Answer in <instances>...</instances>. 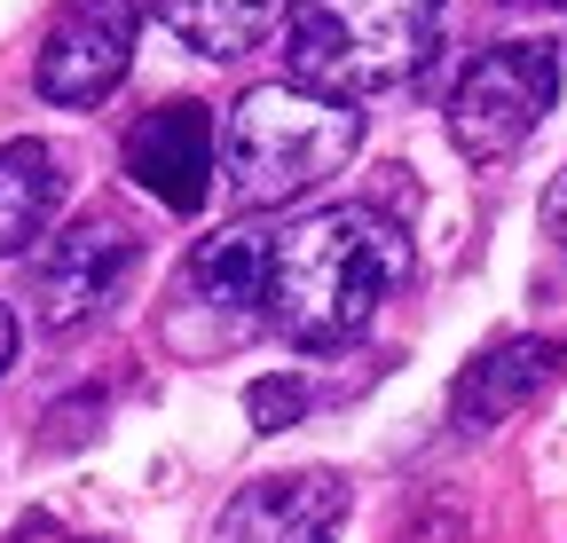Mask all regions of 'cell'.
Wrapping results in <instances>:
<instances>
[{"mask_svg":"<svg viewBox=\"0 0 567 543\" xmlns=\"http://www.w3.org/2000/svg\"><path fill=\"white\" fill-rule=\"evenodd\" d=\"M402 276H410V237L371 206H331L268 237V323L308 355L347 347Z\"/></svg>","mask_w":567,"mask_h":543,"instance_id":"cell-1","label":"cell"},{"mask_svg":"<svg viewBox=\"0 0 567 543\" xmlns=\"http://www.w3.org/2000/svg\"><path fill=\"white\" fill-rule=\"evenodd\" d=\"M245 410H252V426H260V434H284V426L308 410V386H300V378H252Z\"/></svg>","mask_w":567,"mask_h":543,"instance_id":"cell-13","label":"cell"},{"mask_svg":"<svg viewBox=\"0 0 567 543\" xmlns=\"http://www.w3.org/2000/svg\"><path fill=\"white\" fill-rule=\"evenodd\" d=\"M134 260H142V237L111 213L80 221V229H63L40 260H32V300H40V323L48 331H71V323H87L103 315L126 276H134Z\"/></svg>","mask_w":567,"mask_h":543,"instance_id":"cell-6","label":"cell"},{"mask_svg":"<svg viewBox=\"0 0 567 543\" xmlns=\"http://www.w3.org/2000/svg\"><path fill=\"white\" fill-rule=\"evenodd\" d=\"M513 9H559V0H513Z\"/></svg>","mask_w":567,"mask_h":543,"instance_id":"cell-17","label":"cell"},{"mask_svg":"<svg viewBox=\"0 0 567 543\" xmlns=\"http://www.w3.org/2000/svg\"><path fill=\"white\" fill-rule=\"evenodd\" d=\"M363 150V111L323 103L308 87H252L221 126V174L237 206H292Z\"/></svg>","mask_w":567,"mask_h":543,"instance_id":"cell-3","label":"cell"},{"mask_svg":"<svg viewBox=\"0 0 567 543\" xmlns=\"http://www.w3.org/2000/svg\"><path fill=\"white\" fill-rule=\"evenodd\" d=\"M213 111L205 103H158L126 134V174L158 197L166 213H197L213 189Z\"/></svg>","mask_w":567,"mask_h":543,"instance_id":"cell-7","label":"cell"},{"mask_svg":"<svg viewBox=\"0 0 567 543\" xmlns=\"http://www.w3.org/2000/svg\"><path fill=\"white\" fill-rule=\"evenodd\" d=\"M9 543H87V535H71V528H55V520H24Z\"/></svg>","mask_w":567,"mask_h":543,"instance_id":"cell-15","label":"cell"},{"mask_svg":"<svg viewBox=\"0 0 567 543\" xmlns=\"http://www.w3.org/2000/svg\"><path fill=\"white\" fill-rule=\"evenodd\" d=\"M284 17V0H166V24L182 48L213 55V63H229L245 48H260V32Z\"/></svg>","mask_w":567,"mask_h":543,"instance_id":"cell-12","label":"cell"},{"mask_svg":"<svg viewBox=\"0 0 567 543\" xmlns=\"http://www.w3.org/2000/svg\"><path fill=\"white\" fill-rule=\"evenodd\" d=\"M347 520V481L339 472H268V481L237 489L213 543H331Z\"/></svg>","mask_w":567,"mask_h":543,"instance_id":"cell-8","label":"cell"},{"mask_svg":"<svg viewBox=\"0 0 567 543\" xmlns=\"http://www.w3.org/2000/svg\"><path fill=\"white\" fill-rule=\"evenodd\" d=\"M559 95V55L544 40H505V48H481L465 63V80L450 87V143L473 158V166H496L513 158L528 134L544 126Z\"/></svg>","mask_w":567,"mask_h":543,"instance_id":"cell-4","label":"cell"},{"mask_svg":"<svg viewBox=\"0 0 567 543\" xmlns=\"http://www.w3.org/2000/svg\"><path fill=\"white\" fill-rule=\"evenodd\" d=\"M559 370V347L551 338H496V347H481L457 386H450V426L465 434H488V426H505L520 401H536V386H551Z\"/></svg>","mask_w":567,"mask_h":543,"instance_id":"cell-9","label":"cell"},{"mask_svg":"<svg viewBox=\"0 0 567 543\" xmlns=\"http://www.w3.org/2000/svg\"><path fill=\"white\" fill-rule=\"evenodd\" d=\"M182 300L221 315V331H252L268 315V237H252V229L205 237L182 268Z\"/></svg>","mask_w":567,"mask_h":543,"instance_id":"cell-10","label":"cell"},{"mask_svg":"<svg viewBox=\"0 0 567 543\" xmlns=\"http://www.w3.org/2000/svg\"><path fill=\"white\" fill-rule=\"evenodd\" d=\"M9 363H17V315H9V300H0V378H9Z\"/></svg>","mask_w":567,"mask_h":543,"instance_id":"cell-16","label":"cell"},{"mask_svg":"<svg viewBox=\"0 0 567 543\" xmlns=\"http://www.w3.org/2000/svg\"><path fill=\"white\" fill-rule=\"evenodd\" d=\"M544 237L567 252V166L551 174V189H544Z\"/></svg>","mask_w":567,"mask_h":543,"instance_id":"cell-14","label":"cell"},{"mask_svg":"<svg viewBox=\"0 0 567 543\" xmlns=\"http://www.w3.org/2000/svg\"><path fill=\"white\" fill-rule=\"evenodd\" d=\"M442 40V0H300L292 32H284V63L292 87L323 103H363L434 63Z\"/></svg>","mask_w":567,"mask_h":543,"instance_id":"cell-2","label":"cell"},{"mask_svg":"<svg viewBox=\"0 0 567 543\" xmlns=\"http://www.w3.org/2000/svg\"><path fill=\"white\" fill-rule=\"evenodd\" d=\"M63 189H71V174H63V150L55 143H40V134L0 143V252H24L55 221Z\"/></svg>","mask_w":567,"mask_h":543,"instance_id":"cell-11","label":"cell"},{"mask_svg":"<svg viewBox=\"0 0 567 543\" xmlns=\"http://www.w3.org/2000/svg\"><path fill=\"white\" fill-rule=\"evenodd\" d=\"M166 0H71L55 17V32L40 40V63H32V87L63 111H95L134 63V32L151 24Z\"/></svg>","mask_w":567,"mask_h":543,"instance_id":"cell-5","label":"cell"}]
</instances>
